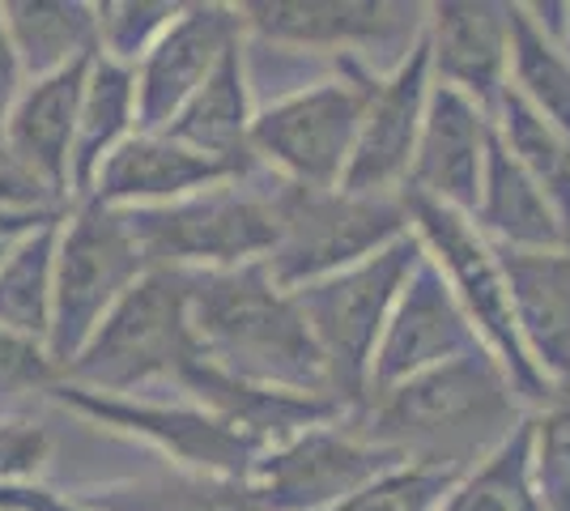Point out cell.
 <instances>
[{
	"label": "cell",
	"instance_id": "obj_1",
	"mask_svg": "<svg viewBox=\"0 0 570 511\" xmlns=\"http://www.w3.org/2000/svg\"><path fill=\"white\" fill-rule=\"evenodd\" d=\"M528 417L507 371L490 350L422 371L396 389L375 392L350 414V426L401 461L464 473L485 461Z\"/></svg>",
	"mask_w": 570,
	"mask_h": 511
},
{
	"label": "cell",
	"instance_id": "obj_2",
	"mask_svg": "<svg viewBox=\"0 0 570 511\" xmlns=\"http://www.w3.org/2000/svg\"><path fill=\"white\" fill-rule=\"evenodd\" d=\"M191 333L200 358L243 384L341 401L294 294L277 286L264 265L196 273Z\"/></svg>",
	"mask_w": 570,
	"mask_h": 511
},
{
	"label": "cell",
	"instance_id": "obj_3",
	"mask_svg": "<svg viewBox=\"0 0 570 511\" xmlns=\"http://www.w3.org/2000/svg\"><path fill=\"white\" fill-rule=\"evenodd\" d=\"M191 286L196 273L149 268L69 358L65 384L107 396H145L158 384H175L179 371L200 358L191 333Z\"/></svg>",
	"mask_w": 570,
	"mask_h": 511
},
{
	"label": "cell",
	"instance_id": "obj_4",
	"mask_svg": "<svg viewBox=\"0 0 570 511\" xmlns=\"http://www.w3.org/2000/svg\"><path fill=\"white\" fill-rule=\"evenodd\" d=\"M154 268L217 273L264 265L282 239V179L252 170L154 209H124Z\"/></svg>",
	"mask_w": 570,
	"mask_h": 511
},
{
	"label": "cell",
	"instance_id": "obj_5",
	"mask_svg": "<svg viewBox=\"0 0 570 511\" xmlns=\"http://www.w3.org/2000/svg\"><path fill=\"white\" fill-rule=\"evenodd\" d=\"M375 86L380 77L371 69H362L357 60H341L336 73L303 81L256 107V167L294 188H341Z\"/></svg>",
	"mask_w": 570,
	"mask_h": 511
},
{
	"label": "cell",
	"instance_id": "obj_6",
	"mask_svg": "<svg viewBox=\"0 0 570 511\" xmlns=\"http://www.w3.org/2000/svg\"><path fill=\"white\" fill-rule=\"evenodd\" d=\"M422 256H426L422 239L404 235L362 265L341 268V273L324 277V282H311L303 291H289L303 320H307L311 337L320 345V354H324V363H328L336 396L350 405V414L366 401V380H371V363H375L383 328L392 320V307L401 298L404 282L422 265Z\"/></svg>",
	"mask_w": 570,
	"mask_h": 511
},
{
	"label": "cell",
	"instance_id": "obj_7",
	"mask_svg": "<svg viewBox=\"0 0 570 511\" xmlns=\"http://www.w3.org/2000/svg\"><path fill=\"white\" fill-rule=\"evenodd\" d=\"M404 200H409L413 235L422 239L426 256L439 265V273L448 277L455 303L464 307V316H469V324L476 328L481 345H485V350L494 354V363L507 371L515 396H520L528 410H537L549 392H553V384L541 375V366L532 363L528 350H523L499 247L476 230L473 218L455 214L448 205H434V200L413 196V193H404Z\"/></svg>",
	"mask_w": 570,
	"mask_h": 511
},
{
	"label": "cell",
	"instance_id": "obj_8",
	"mask_svg": "<svg viewBox=\"0 0 570 511\" xmlns=\"http://www.w3.org/2000/svg\"><path fill=\"white\" fill-rule=\"evenodd\" d=\"M404 235H413L404 193L294 188L282 179V239L264 268L277 286L303 291L341 268L371 261Z\"/></svg>",
	"mask_w": 570,
	"mask_h": 511
},
{
	"label": "cell",
	"instance_id": "obj_9",
	"mask_svg": "<svg viewBox=\"0 0 570 511\" xmlns=\"http://www.w3.org/2000/svg\"><path fill=\"white\" fill-rule=\"evenodd\" d=\"M141 244L124 209H111L95 196L72 200L60 218L56 239V286H51L48 350L60 366L86 345L102 316L116 307L149 273Z\"/></svg>",
	"mask_w": 570,
	"mask_h": 511
},
{
	"label": "cell",
	"instance_id": "obj_10",
	"mask_svg": "<svg viewBox=\"0 0 570 511\" xmlns=\"http://www.w3.org/2000/svg\"><path fill=\"white\" fill-rule=\"evenodd\" d=\"M235 9L252 43L298 56H341L362 69H371L366 60H375V51L401 65L426 35V9L392 0H256Z\"/></svg>",
	"mask_w": 570,
	"mask_h": 511
},
{
	"label": "cell",
	"instance_id": "obj_11",
	"mask_svg": "<svg viewBox=\"0 0 570 511\" xmlns=\"http://www.w3.org/2000/svg\"><path fill=\"white\" fill-rule=\"evenodd\" d=\"M56 405L95 422L98 431L124 439H141L145 448L163 452L170 469L200 478H235L247 482L252 464L261 461V443L235 431L230 422L191 405V401H154V396H107V392L60 384L51 392Z\"/></svg>",
	"mask_w": 570,
	"mask_h": 511
},
{
	"label": "cell",
	"instance_id": "obj_12",
	"mask_svg": "<svg viewBox=\"0 0 570 511\" xmlns=\"http://www.w3.org/2000/svg\"><path fill=\"white\" fill-rule=\"evenodd\" d=\"M396 464L404 461L392 448L357 435L350 417H341L261 452L247 490L261 511H328Z\"/></svg>",
	"mask_w": 570,
	"mask_h": 511
},
{
	"label": "cell",
	"instance_id": "obj_13",
	"mask_svg": "<svg viewBox=\"0 0 570 511\" xmlns=\"http://www.w3.org/2000/svg\"><path fill=\"white\" fill-rule=\"evenodd\" d=\"M473 350H485L476 328L469 324L464 307L455 303L439 265L422 256V265L404 282L401 298L392 307V320L383 328L375 363H371V380H366V396L396 389L404 380L452 363V358H464Z\"/></svg>",
	"mask_w": 570,
	"mask_h": 511
},
{
	"label": "cell",
	"instance_id": "obj_14",
	"mask_svg": "<svg viewBox=\"0 0 570 511\" xmlns=\"http://www.w3.org/2000/svg\"><path fill=\"white\" fill-rule=\"evenodd\" d=\"M430 90H434V73H430L426 35H422V43L392 73L380 77L371 95V107L357 128L354 158L341 179L345 193H404L422 120H426Z\"/></svg>",
	"mask_w": 570,
	"mask_h": 511
},
{
	"label": "cell",
	"instance_id": "obj_15",
	"mask_svg": "<svg viewBox=\"0 0 570 511\" xmlns=\"http://www.w3.org/2000/svg\"><path fill=\"white\" fill-rule=\"evenodd\" d=\"M238 39L235 4H184L158 48L137 65V132H167Z\"/></svg>",
	"mask_w": 570,
	"mask_h": 511
},
{
	"label": "cell",
	"instance_id": "obj_16",
	"mask_svg": "<svg viewBox=\"0 0 570 511\" xmlns=\"http://www.w3.org/2000/svg\"><path fill=\"white\" fill-rule=\"evenodd\" d=\"M426 51L434 86L499 116L511 77V4L494 0H443L426 4Z\"/></svg>",
	"mask_w": 570,
	"mask_h": 511
},
{
	"label": "cell",
	"instance_id": "obj_17",
	"mask_svg": "<svg viewBox=\"0 0 570 511\" xmlns=\"http://www.w3.org/2000/svg\"><path fill=\"white\" fill-rule=\"evenodd\" d=\"M490 141H494V120L464 95L434 86L404 193L426 196L434 205H448L473 218Z\"/></svg>",
	"mask_w": 570,
	"mask_h": 511
},
{
	"label": "cell",
	"instance_id": "obj_18",
	"mask_svg": "<svg viewBox=\"0 0 570 511\" xmlns=\"http://www.w3.org/2000/svg\"><path fill=\"white\" fill-rule=\"evenodd\" d=\"M86 73H90V60L72 65L65 73L43 77V81H26L18 102L9 107V116L0 124V149L13 158V167L30 175L60 205H72L69 170Z\"/></svg>",
	"mask_w": 570,
	"mask_h": 511
},
{
	"label": "cell",
	"instance_id": "obj_19",
	"mask_svg": "<svg viewBox=\"0 0 570 511\" xmlns=\"http://www.w3.org/2000/svg\"><path fill=\"white\" fill-rule=\"evenodd\" d=\"M238 175H252V170L205 158L196 149L170 141L167 132H132L98 167L86 196H95L111 209H154V205L184 200V196L205 193V188L238 179Z\"/></svg>",
	"mask_w": 570,
	"mask_h": 511
},
{
	"label": "cell",
	"instance_id": "obj_20",
	"mask_svg": "<svg viewBox=\"0 0 570 511\" xmlns=\"http://www.w3.org/2000/svg\"><path fill=\"white\" fill-rule=\"evenodd\" d=\"M499 256L528 358L549 384H570V247Z\"/></svg>",
	"mask_w": 570,
	"mask_h": 511
},
{
	"label": "cell",
	"instance_id": "obj_21",
	"mask_svg": "<svg viewBox=\"0 0 570 511\" xmlns=\"http://www.w3.org/2000/svg\"><path fill=\"white\" fill-rule=\"evenodd\" d=\"M252 120H256V98L247 77L243 39L217 60L209 81L188 98V107L170 120L167 137L179 146L196 149L205 158L230 163V167L256 170L252 158Z\"/></svg>",
	"mask_w": 570,
	"mask_h": 511
},
{
	"label": "cell",
	"instance_id": "obj_22",
	"mask_svg": "<svg viewBox=\"0 0 570 511\" xmlns=\"http://www.w3.org/2000/svg\"><path fill=\"white\" fill-rule=\"evenodd\" d=\"M476 230L502 252H553L570 247L562 222L553 214L537 179L515 163V154L502 146L499 132L485 154V175H481V196L473 209Z\"/></svg>",
	"mask_w": 570,
	"mask_h": 511
},
{
	"label": "cell",
	"instance_id": "obj_23",
	"mask_svg": "<svg viewBox=\"0 0 570 511\" xmlns=\"http://www.w3.org/2000/svg\"><path fill=\"white\" fill-rule=\"evenodd\" d=\"M26 81L65 73L98 56V4L86 0H9L0 4Z\"/></svg>",
	"mask_w": 570,
	"mask_h": 511
},
{
	"label": "cell",
	"instance_id": "obj_24",
	"mask_svg": "<svg viewBox=\"0 0 570 511\" xmlns=\"http://www.w3.org/2000/svg\"><path fill=\"white\" fill-rule=\"evenodd\" d=\"M137 132V69L116 65L107 56L90 60L81 111H77V141H72V200L90 193L98 167Z\"/></svg>",
	"mask_w": 570,
	"mask_h": 511
},
{
	"label": "cell",
	"instance_id": "obj_25",
	"mask_svg": "<svg viewBox=\"0 0 570 511\" xmlns=\"http://www.w3.org/2000/svg\"><path fill=\"white\" fill-rule=\"evenodd\" d=\"M77 494L98 511H261L247 482L200 478V473H184V469L86 487Z\"/></svg>",
	"mask_w": 570,
	"mask_h": 511
},
{
	"label": "cell",
	"instance_id": "obj_26",
	"mask_svg": "<svg viewBox=\"0 0 570 511\" xmlns=\"http://www.w3.org/2000/svg\"><path fill=\"white\" fill-rule=\"evenodd\" d=\"M56 239H60V218L26 230L0 261V324L22 337L48 341L51 333Z\"/></svg>",
	"mask_w": 570,
	"mask_h": 511
},
{
	"label": "cell",
	"instance_id": "obj_27",
	"mask_svg": "<svg viewBox=\"0 0 570 511\" xmlns=\"http://www.w3.org/2000/svg\"><path fill=\"white\" fill-rule=\"evenodd\" d=\"M507 90L570 141V51L549 43L523 4H511V77Z\"/></svg>",
	"mask_w": 570,
	"mask_h": 511
},
{
	"label": "cell",
	"instance_id": "obj_28",
	"mask_svg": "<svg viewBox=\"0 0 570 511\" xmlns=\"http://www.w3.org/2000/svg\"><path fill=\"white\" fill-rule=\"evenodd\" d=\"M443 511H546L532 478V435H528V417L499 448L464 469L455 478L452 494Z\"/></svg>",
	"mask_w": 570,
	"mask_h": 511
},
{
	"label": "cell",
	"instance_id": "obj_29",
	"mask_svg": "<svg viewBox=\"0 0 570 511\" xmlns=\"http://www.w3.org/2000/svg\"><path fill=\"white\" fill-rule=\"evenodd\" d=\"M494 132H499L502 146L515 154V163L537 179V188L553 205V214L562 222L570 244V141L549 120H541L523 98L511 95V90L499 102Z\"/></svg>",
	"mask_w": 570,
	"mask_h": 511
},
{
	"label": "cell",
	"instance_id": "obj_30",
	"mask_svg": "<svg viewBox=\"0 0 570 511\" xmlns=\"http://www.w3.org/2000/svg\"><path fill=\"white\" fill-rule=\"evenodd\" d=\"M532 478L546 511H570V384H553L537 410H528Z\"/></svg>",
	"mask_w": 570,
	"mask_h": 511
},
{
	"label": "cell",
	"instance_id": "obj_31",
	"mask_svg": "<svg viewBox=\"0 0 570 511\" xmlns=\"http://www.w3.org/2000/svg\"><path fill=\"white\" fill-rule=\"evenodd\" d=\"M65 384V366L51 358L48 341L22 337L0 324V417H30V405L51 401Z\"/></svg>",
	"mask_w": 570,
	"mask_h": 511
},
{
	"label": "cell",
	"instance_id": "obj_32",
	"mask_svg": "<svg viewBox=\"0 0 570 511\" xmlns=\"http://www.w3.org/2000/svg\"><path fill=\"white\" fill-rule=\"evenodd\" d=\"M184 4L170 0H102L98 4V56L137 69L167 35Z\"/></svg>",
	"mask_w": 570,
	"mask_h": 511
},
{
	"label": "cell",
	"instance_id": "obj_33",
	"mask_svg": "<svg viewBox=\"0 0 570 511\" xmlns=\"http://www.w3.org/2000/svg\"><path fill=\"white\" fill-rule=\"evenodd\" d=\"M455 478L460 473H452V469L404 461L396 469L380 473L375 482H366L362 490H354L350 499H341L328 511H443Z\"/></svg>",
	"mask_w": 570,
	"mask_h": 511
},
{
	"label": "cell",
	"instance_id": "obj_34",
	"mask_svg": "<svg viewBox=\"0 0 570 511\" xmlns=\"http://www.w3.org/2000/svg\"><path fill=\"white\" fill-rule=\"evenodd\" d=\"M51 456V435L35 417H0V487L39 482Z\"/></svg>",
	"mask_w": 570,
	"mask_h": 511
},
{
	"label": "cell",
	"instance_id": "obj_35",
	"mask_svg": "<svg viewBox=\"0 0 570 511\" xmlns=\"http://www.w3.org/2000/svg\"><path fill=\"white\" fill-rule=\"evenodd\" d=\"M0 511H98L77 490H56L48 482L0 487Z\"/></svg>",
	"mask_w": 570,
	"mask_h": 511
},
{
	"label": "cell",
	"instance_id": "obj_36",
	"mask_svg": "<svg viewBox=\"0 0 570 511\" xmlns=\"http://www.w3.org/2000/svg\"><path fill=\"white\" fill-rule=\"evenodd\" d=\"M22 86H26L22 65H18V56H13L9 30H4V18H0V124H4V116H9V107L18 102Z\"/></svg>",
	"mask_w": 570,
	"mask_h": 511
},
{
	"label": "cell",
	"instance_id": "obj_37",
	"mask_svg": "<svg viewBox=\"0 0 570 511\" xmlns=\"http://www.w3.org/2000/svg\"><path fill=\"white\" fill-rule=\"evenodd\" d=\"M13 239H22V235H0V261H4V252L13 247Z\"/></svg>",
	"mask_w": 570,
	"mask_h": 511
}]
</instances>
